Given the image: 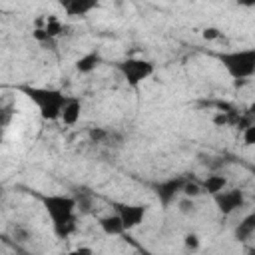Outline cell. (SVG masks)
<instances>
[{
	"instance_id": "obj_24",
	"label": "cell",
	"mask_w": 255,
	"mask_h": 255,
	"mask_svg": "<svg viewBox=\"0 0 255 255\" xmlns=\"http://www.w3.org/2000/svg\"><path fill=\"white\" fill-rule=\"evenodd\" d=\"M213 124L221 128V126L229 124V116H227V114H223V112H219V114H215V116H213Z\"/></svg>"
},
{
	"instance_id": "obj_4",
	"label": "cell",
	"mask_w": 255,
	"mask_h": 255,
	"mask_svg": "<svg viewBox=\"0 0 255 255\" xmlns=\"http://www.w3.org/2000/svg\"><path fill=\"white\" fill-rule=\"evenodd\" d=\"M116 68L122 72V76L133 88L139 86L143 80H147L153 74V70H155L153 62L143 60V58H128V60H122V62L116 64Z\"/></svg>"
},
{
	"instance_id": "obj_22",
	"label": "cell",
	"mask_w": 255,
	"mask_h": 255,
	"mask_svg": "<svg viewBox=\"0 0 255 255\" xmlns=\"http://www.w3.org/2000/svg\"><path fill=\"white\" fill-rule=\"evenodd\" d=\"M243 139H245V143H247V145H253V143H255V126H249V128H245Z\"/></svg>"
},
{
	"instance_id": "obj_26",
	"label": "cell",
	"mask_w": 255,
	"mask_h": 255,
	"mask_svg": "<svg viewBox=\"0 0 255 255\" xmlns=\"http://www.w3.org/2000/svg\"><path fill=\"white\" fill-rule=\"evenodd\" d=\"M32 36H34L38 42H50V38L46 36V32H44L42 28H34V30H32Z\"/></svg>"
},
{
	"instance_id": "obj_30",
	"label": "cell",
	"mask_w": 255,
	"mask_h": 255,
	"mask_svg": "<svg viewBox=\"0 0 255 255\" xmlns=\"http://www.w3.org/2000/svg\"><path fill=\"white\" fill-rule=\"evenodd\" d=\"M141 255H153V253H149V251H145V249H141Z\"/></svg>"
},
{
	"instance_id": "obj_23",
	"label": "cell",
	"mask_w": 255,
	"mask_h": 255,
	"mask_svg": "<svg viewBox=\"0 0 255 255\" xmlns=\"http://www.w3.org/2000/svg\"><path fill=\"white\" fill-rule=\"evenodd\" d=\"M201 36H203L205 40H217V38H219V30L213 28V26H209V28H205V30L201 32Z\"/></svg>"
},
{
	"instance_id": "obj_9",
	"label": "cell",
	"mask_w": 255,
	"mask_h": 255,
	"mask_svg": "<svg viewBox=\"0 0 255 255\" xmlns=\"http://www.w3.org/2000/svg\"><path fill=\"white\" fill-rule=\"evenodd\" d=\"M62 6L68 16H86L90 10L98 6V2L96 0H68V2H62Z\"/></svg>"
},
{
	"instance_id": "obj_11",
	"label": "cell",
	"mask_w": 255,
	"mask_h": 255,
	"mask_svg": "<svg viewBox=\"0 0 255 255\" xmlns=\"http://www.w3.org/2000/svg\"><path fill=\"white\" fill-rule=\"evenodd\" d=\"M98 225H100V229L106 235H124L126 233V229H124V225H122V221H120V217L116 213L100 217L98 219Z\"/></svg>"
},
{
	"instance_id": "obj_20",
	"label": "cell",
	"mask_w": 255,
	"mask_h": 255,
	"mask_svg": "<svg viewBox=\"0 0 255 255\" xmlns=\"http://www.w3.org/2000/svg\"><path fill=\"white\" fill-rule=\"evenodd\" d=\"M179 207V211L183 213V215H193L195 211H197V205H195V199H189V197H183V199H179V203H177Z\"/></svg>"
},
{
	"instance_id": "obj_19",
	"label": "cell",
	"mask_w": 255,
	"mask_h": 255,
	"mask_svg": "<svg viewBox=\"0 0 255 255\" xmlns=\"http://www.w3.org/2000/svg\"><path fill=\"white\" fill-rule=\"evenodd\" d=\"M12 239H14V243H26V241H30V231L24 227V225H14L12 227Z\"/></svg>"
},
{
	"instance_id": "obj_2",
	"label": "cell",
	"mask_w": 255,
	"mask_h": 255,
	"mask_svg": "<svg viewBox=\"0 0 255 255\" xmlns=\"http://www.w3.org/2000/svg\"><path fill=\"white\" fill-rule=\"evenodd\" d=\"M18 90L36 104L42 120H60L62 108L68 102V96H64V92L38 86H18Z\"/></svg>"
},
{
	"instance_id": "obj_1",
	"label": "cell",
	"mask_w": 255,
	"mask_h": 255,
	"mask_svg": "<svg viewBox=\"0 0 255 255\" xmlns=\"http://www.w3.org/2000/svg\"><path fill=\"white\" fill-rule=\"evenodd\" d=\"M38 199L42 201L46 213L52 219L54 231L58 237H68L70 233H74L76 229V199L72 195H64V193H36Z\"/></svg>"
},
{
	"instance_id": "obj_7",
	"label": "cell",
	"mask_w": 255,
	"mask_h": 255,
	"mask_svg": "<svg viewBox=\"0 0 255 255\" xmlns=\"http://www.w3.org/2000/svg\"><path fill=\"white\" fill-rule=\"evenodd\" d=\"M215 205L223 215H229L245 205V195L241 189H231V191H219L215 195Z\"/></svg>"
},
{
	"instance_id": "obj_21",
	"label": "cell",
	"mask_w": 255,
	"mask_h": 255,
	"mask_svg": "<svg viewBox=\"0 0 255 255\" xmlns=\"http://www.w3.org/2000/svg\"><path fill=\"white\" fill-rule=\"evenodd\" d=\"M183 243H185L187 249H197V247H199V237H197L195 233H187V235L183 237Z\"/></svg>"
},
{
	"instance_id": "obj_15",
	"label": "cell",
	"mask_w": 255,
	"mask_h": 255,
	"mask_svg": "<svg viewBox=\"0 0 255 255\" xmlns=\"http://www.w3.org/2000/svg\"><path fill=\"white\" fill-rule=\"evenodd\" d=\"M42 30L46 32V36H48L50 40H54V38H58V36H62V34H64L66 26H64L56 16H48V18H46V22H44V26H42Z\"/></svg>"
},
{
	"instance_id": "obj_27",
	"label": "cell",
	"mask_w": 255,
	"mask_h": 255,
	"mask_svg": "<svg viewBox=\"0 0 255 255\" xmlns=\"http://www.w3.org/2000/svg\"><path fill=\"white\" fill-rule=\"evenodd\" d=\"M10 245L14 247V251H16V255H34V253H30V251H26V249H22L18 243H14V241H10Z\"/></svg>"
},
{
	"instance_id": "obj_3",
	"label": "cell",
	"mask_w": 255,
	"mask_h": 255,
	"mask_svg": "<svg viewBox=\"0 0 255 255\" xmlns=\"http://www.w3.org/2000/svg\"><path fill=\"white\" fill-rule=\"evenodd\" d=\"M217 58L223 62L225 70L235 80H247L255 74V48L235 50V52H221Z\"/></svg>"
},
{
	"instance_id": "obj_16",
	"label": "cell",
	"mask_w": 255,
	"mask_h": 255,
	"mask_svg": "<svg viewBox=\"0 0 255 255\" xmlns=\"http://www.w3.org/2000/svg\"><path fill=\"white\" fill-rule=\"evenodd\" d=\"M74 199H76V207H82V211H90V207H92V193H90V189L78 187Z\"/></svg>"
},
{
	"instance_id": "obj_17",
	"label": "cell",
	"mask_w": 255,
	"mask_h": 255,
	"mask_svg": "<svg viewBox=\"0 0 255 255\" xmlns=\"http://www.w3.org/2000/svg\"><path fill=\"white\" fill-rule=\"evenodd\" d=\"M88 135H90V139L96 141V143H108L112 131H110V129H104V128H92V129L88 131Z\"/></svg>"
},
{
	"instance_id": "obj_14",
	"label": "cell",
	"mask_w": 255,
	"mask_h": 255,
	"mask_svg": "<svg viewBox=\"0 0 255 255\" xmlns=\"http://www.w3.org/2000/svg\"><path fill=\"white\" fill-rule=\"evenodd\" d=\"M14 118V102L12 98L0 100V129H6Z\"/></svg>"
},
{
	"instance_id": "obj_6",
	"label": "cell",
	"mask_w": 255,
	"mask_h": 255,
	"mask_svg": "<svg viewBox=\"0 0 255 255\" xmlns=\"http://www.w3.org/2000/svg\"><path fill=\"white\" fill-rule=\"evenodd\" d=\"M187 181V177H181V175H175V177H169V179H163L159 183L153 185L155 189V195L161 203V207H169L171 201L181 193L183 189V183Z\"/></svg>"
},
{
	"instance_id": "obj_28",
	"label": "cell",
	"mask_w": 255,
	"mask_h": 255,
	"mask_svg": "<svg viewBox=\"0 0 255 255\" xmlns=\"http://www.w3.org/2000/svg\"><path fill=\"white\" fill-rule=\"evenodd\" d=\"M2 139H4V129H0V143H2Z\"/></svg>"
},
{
	"instance_id": "obj_8",
	"label": "cell",
	"mask_w": 255,
	"mask_h": 255,
	"mask_svg": "<svg viewBox=\"0 0 255 255\" xmlns=\"http://www.w3.org/2000/svg\"><path fill=\"white\" fill-rule=\"evenodd\" d=\"M80 114H82V102L78 98H70L68 96V102L64 104L62 108V114H60V120L68 126H74L78 120H80Z\"/></svg>"
},
{
	"instance_id": "obj_5",
	"label": "cell",
	"mask_w": 255,
	"mask_h": 255,
	"mask_svg": "<svg viewBox=\"0 0 255 255\" xmlns=\"http://www.w3.org/2000/svg\"><path fill=\"white\" fill-rule=\"evenodd\" d=\"M112 207H114L116 215L120 217V221H122L126 231L137 227L143 221V217L147 215V211H149L147 205H128V203H118V201H114Z\"/></svg>"
},
{
	"instance_id": "obj_25",
	"label": "cell",
	"mask_w": 255,
	"mask_h": 255,
	"mask_svg": "<svg viewBox=\"0 0 255 255\" xmlns=\"http://www.w3.org/2000/svg\"><path fill=\"white\" fill-rule=\"evenodd\" d=\"M68 255H94V249L92 247H76V249H72Z\"/></svg>"
},
{
	"instance_id": "obj_13",
	"label": "cell",
	"mask_w": 255,
	"mask_h": 255,
	"mask_svg": "<svg viewBox=\"0 0 255 255\" xmlns=\"http://www.w3.org/2000/svg\"><path fill=\"white\" fill-rule=\"evenodd\" d=\"M253 231H255V215L249 213V215L235 227V239H239V241H247V239L253 235Z\"/></svg>"
},
{
	"instance_id": "obj_18",
	"label": "cell",
	"mask_w": 255,
	"mask_h": 255,
	"mask_svg": "<svg viewBox=\"0 0 255 255\" xmlns=\"http://www.w3.org/2000/svg\"><path fill=\"white\" fill-rule=\"evenodd\" d=\"M181 193L185 195V197H189V199H195L199 193H203L201 191V185L197 183V181H191V179H187L185 183H183V189H181Z\"/></svg>"
},
{
	"instance_id": "obj_10",
	"label": "cell",
	"mask_w": 255,
	"mask_h": 255,
	"mask_svg": "<svg viewBox=\"0 0 255 255\" xmlns=\"http://www.w3.org/2000/svg\"><path fill=\"white\" fill-rule=\"evenodd\" d=\"M100 64H102L100 52L92 50V52H88V54H84V56H80V58L76 60V70H78L80 74H90V72H94Z\"/></svg>"
},
{
	"instance_id": "obj_29",
	"label": "cell",
	"mask_w": 255,
	"mask_h": 255,
	"mask_svg": "<svg viewBox=\"0 0 255 255\" xmlns=\"http://www.w3.org/2000/svg\"><path fill=\"white\" fill-rule=\"evenodd\" d=\"M2 193H4V185L0 183V199H2Z\"/></svg>"
},
{
	"instance_id": "obj_12",
	"label": "cell",
	"mask_w": 255,
	"mask_h": 255,
	"mask_svg": "<svg viewBox=\"0 0 255 255\" xmlns=\"http://www.w3.org/2000/svg\"><path fill=\"white\" fill-rule=\"evenodd\" d=\"M199 185H201V191L211 193V195H217L219 191L225 189L227 177H223V175H207V177L203 179V183H199Z\"/></svg>"
}]
</instances>
